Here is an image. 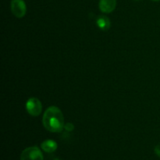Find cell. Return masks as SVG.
Returning <instances> with one entry per match:
<instances>
[{
	"label": "cell",
	"instance_id": "1",
	"mask_svg": "<svg viewBox=\"0 0 160 160\" xmlns=\"http://www.w3.org/2000/svg\"><path fill=\"white\" fill-rule=\"evenodd\" d=\"M42 123L44 128L50 132H61L65 125L62 111L54 106L48 107L43 115Z\"/></svg>",
	"mask_w": 160,
	"mask_h": 160
},
{
	"label": "cell",
	"instance_id": "2",
	"mask_svg": "<svg viewBox=\"0 0 160 160\" xmlns=\"http://www.w3.org/2000/svg\"><path fill=\"white\" fill-rule=\"evenodd\" d=\"M20 160H44L43 155L38 147H29L22 152Z\"/></svg>",
	"mask_w": 160,
	"mask_h": 160
},
{
	"label": "cell",
	"instance_id": "3",
	"mask_svg": "<svg viewBox=\"0 0 160 160\" xmlns=\"http://www.w3.org/2000/svg\"><path fill=\"white\" fill-rule=\"evenodd\" d=\"M26 109L30 115L38 117L42 111V102L37 98H30L26 103Z\"/></svg>",
	"mask_w": 160,
	"mask_h": 160
},
{
	"label": "cell",
	"instance_id": "4",
	"mask_svg": "<svg viewBox=\"0 0 160 160\" xmlns=\"http://www.w3.org/2000/svg\"><path fill=\"white\" fill-rule=\"evenodd\" d=\"M10 7L12 13L17 18H22L26 14L27 7L23 0H12Z\"/></svg>",
	"mask_w": 160,
	"mask_h": 160
},
{
	"label": "cell",
	"instance_id": "5",
	"mask_svg": "<svg viewBox=\"0 0 160 160\" xmlns=\"http://www.w3.org/2000/svg\"><path fill=\"white\" fill-rule=\"evenodd\" d=\"M99 9L104 13H110L117 6V0H100Z\"/></svg>",
	"mask_w": 160,
	"mask_h": 160
},
{
	"label": "cell",
	"instance_id": "6",
	"mask_svg": "<svg viewBox=\"0 0 160 160\" xmlns=\"http://www.w3.org/2000/svg\"><path fill=\"white\" fill-rule=\"evenodd\" d=\"M41 147L45 152L52 153L57 149V143L53 140H46L42 142Z\"/></svg>",
	"mask_w": 160,
	"mask_h": 160
},
{
	"label": "cell",
	"instance_id": "7",
	"mask_svg": "<svg viewBox=\"0 0 160 160\" xmlns=\"http://www.w3.org/2000/svg\"><path fill=\"white\" fill-rule=\"evenodd\" d=\"M97 26L102 31H107L109 29L111 25V22L109 19L106 16H100L96 20Z\"/></svg>",
	"mask_w": 160,
	"mask_h": 160
},
{
	"label": "cell",
	"instance_id": "8",
	"mask_svg": "<svg viewBox=\"0 0 160 160\" xmlns=\"http://www.w3.org/2000/svg\"><path fill=\"white\" fill-rule=\"evenodd\" d=\"M64 128L67 131H72L74 129V126H73V124L72 123H67L64 125Z\"/></svg>",
	"mask_w": 160,
	"mask_h": 160
},
{
	"label": "cell",
	"instance_id": "9",
	"mask_svg": "<svg viewBox=\"0 0 160 160\" xmlns=\"http://www.w3.org/2000/svg\"><path fill=\"white\" fill-rule=\"evenodd\" d=\"M154 151H155V153H156V154L160 158V145H156V146L155 147Z\"/></svg>",
	"mask_w": 160,
	"mask_h": 160
},
{
	"label": "cell",
	"instance_id": "10",
	"mask_svg": "<svg viewBox=\"0 0 160 160\" xmlns=\"http://www.w3.org/2000/svg\"><path fill=\"white\" fill-rule=\"evenodd\" d=\"M152 1H155V2H159L160 0H152Z\"/></svg>",
	"mask_w": 160,
	"mask_h": 160
},
{
	"label": "cell",
	"instance_id": "11",
	"mask_svg": "<svg viewBox=\"0 0 160 160\" xmlns=\"http://www.w3.org/2000/svg\"><path fill=\"white\" fill-rule=\"evenodd\" d=\"M54 160H60L59 159H58V158H56V159H55Z\"/></svg>",
	"mask_w": 160,
	"mask_h": 160
},
{
	"label": "cell",
	"instance_id": "12",
	"mask_svg": "<svg viewBox=\"0 0 160 160\" xmlns=\"http://www.w3.org/2000/svg\"><path fill=\"white\" fill-rule=\"evenodd\" d=\"M134 1H141V0H134Z\"/></svg>",
	"mask_w": 160,
	"mask_h": 160
}]
</instances>
